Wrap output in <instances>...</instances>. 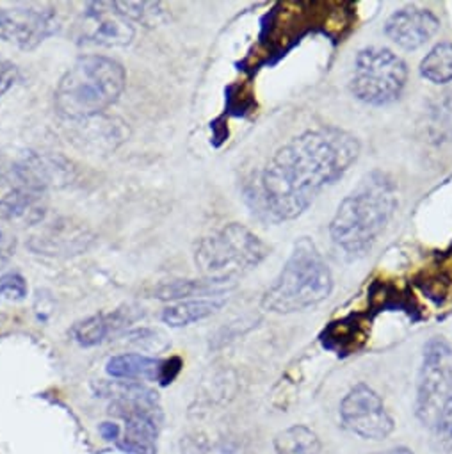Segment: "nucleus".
<instances>
[{
    "instance_id": "412c9836",
    "label": "nucleus",
    "mask_w": 452,
    "mask_h": 454,
    "mask_svg": "<svg viewBox=\"0 0 452 454\" xmlns=\"http://www.w3.org/2000/svg\"><path fill=\"white\" fill-rule=\"evenodd\" d=\"M116 12L129 19L132 24L153 26L162 15L160 3H113Z\"/></svg>"
},
{
    "instance_id": "9d476101",
    "label": "nucleus",
    "mask_w": 452,
    "mask_h": 454,
    "mask_svg": "<svg viewBox=\"0 0 452 454\" xmlns=\"http://www.w3.org/2000/svg\"><path fill=\"white\" fill-rule=\"evenodd\" d=\"M58 27V15L51 6H0V42L22 51H35L56 35Z\"/></svg>"
},
{
    "instance_id": "a878e982",
    "label": "nucleus",
    "mask_w": 452,
    "mask_h": 454,
    "mask_svg": "<svg viewBox=\"0 0 452 454\" xmlns=\"http://www.w3.org/2000/svg\"><path fill=\"white\" fill-rule=\"evenodd\" d=\"M183 364H182V358L180 356H171V358H166L160 362V372H159V385L162 387H168L171 385L176 376L180 374Z\"/></svg>"
},
{
    "instance_id": "6e6552de",
    "label": "nucleus",
    "mask_w": 452,
    "mask_h": 454,
    "mask_svg": "<svg viewBox=\"0 0 452 454\" xmlns=\"http://www.w3.org/2000/svg\"><path fill=\"white\" fill-rule=\"evenodd\" d=\"M452 390V348L443 337H433L425 342L417 378L415 415L434 429L440 411Z\"/></svg>"
},
{
    "instance_id": "9b49d317",
    "label": "nucleus",
    "mask_w": 452,
    "mask_h": 454,
    "mask_svg": "<svg viewBox=\"0 0 452 454\" xmlns=\"http://www.w3.org/2000/svg\"><path fill=\"white\" fill-rule=\"evenodd\" d=\"M109 413L125 420L118 445L130 454H157V438L162 422L159 403L113 401Z\"/></svg>"
},
{
    "instance_id": "ddd939ff",
    "label": "nucleus",
    "mask_w": 452,
    "mask_h": 454,
    "mask_svg": "<svg viewBox=\"0 0 452 454\" xmlns=\"http://www.w3.org/2000/svg\"><path fill=\"white\" fill-rule=\"evenodd\" d=\"M440 29V19L424 8L408 6L394 12L385 22L386 38L402 51L424 47Z\"/></svg>"
},
{
    "instance_id": "f8f14e48",
    "label": "nucleus",
    "mask_w": 452,
    "mask_h": 454,
    "mask_svg": "<svg viewBox=\"0 0 452 454\" xmlns=\"http://www.w3.org/2000/svg\"><path fill=\"white\" fill-rule=\"evenodd\" d=\"M81 42L100 47H125L132 42L134 24L116 12L113 3H91L84 12Z\"/></svg>"
},
{
    "instance_id": "2eb2a0df",
    "label": "nucleus",
    "mask_w": 452,
    "mask_h": 454,
    "mask_svg": "<svg viewBox=\"0 0 452 454\" xmlns=\"http://www.w3.org/2000/svg\"><path fill=\"white\" fill-rule=\"evenodd\" d=\"M236 287L232 280H215V278H203V280H175L168 284H160L153 289V298L164 301H187L189 298H222Z\"/></svg>"
},
{
    "instance_id": "f03ea898",
    "label": "nucleus",
    "mask_w": 452,
    "mask_h": 454,
    "mask_svg": "<svg viewBox=\"0 0 452 454\" xmlns=\"http://www.w3.org/2000/svg\"><path fill=\"white\" fill-rule=\"evenodd\" d=\"M397 208V184L385 171L365 175L340 201L330 223L333 245L347 257H363L378 243Z\"/></svg>"
},
{
    "instance_id": "cd10ccee",
    "label": "nucleus",
    "mask_w": 452,
    "mask_h": 454,
    "mask_svg": "<svg viewBox=\"0 0 452 454\" xmlns=\"http://www.w3.org/2000/svg\"><path fill=\"white\" fill-rule=\"evenodd\" d=\"M100 434L104 440L107 442H116L121 438V427L116 424V422H102L100 424Z\"/></svg>"
},
{
    "instance_id": "1a4fd4ad",
    "label": "nucleus",
    "mask_w": 452,
    "mask_h": 454,
    "mask_svg": "<svg viewBox=\"0 0 452 454\" xmlns=\"http://www.w3.org/2000/svg\"><path fill=\"white\" fill-rule=\"evenodd\" d=\"M339 415L344 427L362 440L381 442L395 427L381 395L367 383H356L349 388L340 401Z\"/></svg>"
},
{
    "instance_id": "a211bd4d",
    "label": "nucleus",
    "mask_w": 452,
    "mask_h": 454,
    "mask_svg": "<svg viewBox=\"0 0 452 454\" xmlns=\"http://www.w3.org/2000/svg\"><path fill=\"white\" fill-rule=\"evenodd\" d=\"M321 449L323 443L317 433L303 424H294L275 438L277 454H319Z\"/></svg>"
},
{
    "instance_id": "0eeeda50",
    "label": "nucleus",
    "mask_w": 452,
    "mask_h": 454,
    "mask_svg": "<svg viewBox=\"0 0 452 454\" xmlns=\"http://www.w3.org/2000/svg\"><path fill=\"white\" fill-rule=\"evenodd\" d=\"M408 82V67L385 47L362 49L355 59L349 90L356 100L372 107L394 104Z\"/></svg>"
},
{
    "instance_id": "dca6fc26",
    "label": "nucleus",
    "mask_w": 452,
    "mask_h": 454,
    "mask_svg": "<svg viewBox=\"0 0 452 454\" xmlns=\"http://www.w3.org/2000/svg\"><path fill=\"white\" fill-rule=\"evenodd\" d=\"M159 358H152L141 353H125L109 358L105 371L111 378L116 380H148L159 381L160 372Z\"/></svg>"
},
{
    "instance_id": "b1692460",
    "label": "nucleus",
    "mask_w": 452,
    "mask_h": 454,
    "mask_svg": "<svg viewBox=\"0 0 452 454\" xmlns=\"http://www.w3.org/2000/svg\"><path fill=\"white\" fill-rule=\"evenodd\" d=\"M127 339H129L130 344H134L137 348H143V349H155V351H159V349L164 348V344H162L164 337L159 332L148 330V328L134 330V332L127 333Z\"/></svg>"
},
{
    "instance_id": "4468645a",
    "label": "nucleus",
    "mask_w": 452,
    "mask_h": 454,
    "mask_svg": "<svg viewBox=\"0 0 452 454\" xmlns=\"http://www.w3.org/2000/svg\"><path fill=\"white\" fill-rule=\"evenodd\" d=\"M141 316L143 314L139 312V309L125 305L113 312L95 314L75 323L70 330V335L79 346L93 348L109 340L111 337L120 335L130 325H134Z\"/></svg>"
},
{
    "instance_id": "423d86ee",
    "label": "nucleus",
    "mask_w": 452,
    "mask_h": 454,
    "mask_svg": "<svg viewBox=\"0 0 452 454\" xmlns=\"http://www.w3.org/2000/svg\"><path fill=\"white\" fill-rule=\"evenodd\" d=\"M74 178V168L61 155L31 148L0 150V191L43 198L49 189L63 187Z\"/></svg>"
},
{
    "instance_id": "c85d7f7f",
    "label": "nucleus",
    "mask_w": 452,
    "mask_h": 454,
    "mask_svg": "<svg viewBox=\"0 0 452 454\" xmlns=\"http://www.w3.org/2000/svg\"><path fill=\"white\" fill-rule=\"evenodd\" d=\"M376 454H415L411 449L404 447V445H397V447H392V449H386V450H381V452H376Z\"/></svg>"
},
{
    "instance_id": "39448f33",
    "label": "nucleus",
    "mask_w": 452,
    "mask_h": 454,
    "mask_svg": "<svg viewBox=\"0 0 452 454\" xmlns=\"http://www.w3.org/2000/svg\"><path fill=\"white\" fill-rule=\"evenodd\" d=\"M192 255L205 278L236 282L238 277L262 264L269 255V248L248 226L229 223L201 238Z\"/></svg>"
},
{
    "instance_id": "6ab92c4d",
    "label": "nucleus",
    "mask_w": 452,
    "mask_h": 454,
    "mask_svg": "<svg viewBox=\"0 0 452 454\" xmlns=\"http://www.w3.org/2000/svg\"><path fill=\"white\" fill-rule=\"evenodd\" d=\"M418 72L433 84L452 82V42L436 43L420 61Z\"/></svg>"
},
{
    "instance_id": "393cba45",
    "label": "nucleus",
    "mask_w": 452,
    "mask_h": 454,
    "mask_svg": "<svg viewBox=\"0 0 452 454\" xmlns=\"http://www.w3.org/2000/svg\"><path fill=\"white\" fill-rule=\"evenodd\" d=\"M19 81V68L15 63L0 58V98H3Z\"/></svg>"
},
{
    "instance_id": "7ed1b4c3",
    "label": "nucleus",
    "mask_w": 452,
    "mask_h": 454,
    "mask_svg": "<svg viewBox=\"0 0 452 454\" xmlns=\"http://www.w3.org/2000/svg\"><path fill=\"white\" fill-rule=\"evenodd\" d=\"M125 86L121 63L105 56H82L59 79L54 107L65 120H90L114 106Z\"/></svg>"
},
{
    "instance_id": "aec40b11",
    "label": "nucleus",
    "mask_w": 452,
    "mask_h": 454,
    "mask_svg": "<svg viewBox=\"0 0 452 454\" xmlns=\"http://www.w3.org/2000/svg\"><path fill=\"white\" fill-rule=\"evenodd\" d=\"M43 214L42 198L27 196V194H13V192H0V219L15 221L27 219L35 223Z\"/></svg>"
},
{
    "instance_id": "5701e85b",
    "label": "nucleus",
    "mask_w": 452,
    "mask_h": 454,
    "mask_svg": "<svg viewBox=\"0 0 452 454\" xmlns=\"http://www.w3.org/2000/svg\"><path fill=\"white\" fill-rule=\"evenodd\" d=\"M0 296L10 300H24L27 296V284L19 273H8L0 278Z\"/></svg>"
},
{
    "instance_id": "20e7f679",
    "label": "nucleus",
    "mask_w": 452,
    "mask_h": 454,
    "mask_svg": "<svg viewBox=\"0 0 452 454\" xmlns=\"http://www.w3.org/2000/svg\"><path fill=\"white\" fill-rule=\"evenodd\" d=\"M333 275L310 238L296 241L287 262L262 296V309L273 314H296L330 298Z\"/></svg>"
},
{
    "instance_id": "f3484780",
    "label": "nucleus",
    "mask_w": 452,
    "mask_h": 454,
    "mask_svg": "<svg viewBox=\"0 0 452 454\" xmlns=\"http://www.w3.org/2000/svg\"><path fill=\"white\" fill-rule=\"evenodd\" d=\"M222 305H224V298H199V300L178 301V303L164 309L162 321L171 328L189 326L192 323L210 317Z\"/></svg>"
},
{
    "instance_id": "f257e3e1",
    "label": "nucleus",
    "mask_w": 452,
    "mask_h": 454,
    "mask_svg": "<svg viewBox=\"0 0 452 454\" xmlns=\"http://www.w3.org/2000/svg\"><path fill=\"white\" fill-rule=\"evenodd\" d=\"M360 155V141L339 127H321L292 137L262 169L257 200L275 223L300 217L316 198L339 182Z\"/></svg>"
},
{
    "instance_id": "bb28decb",
    "label": "nucleus",
    "mask_w": 452,
    "mask_h": 454,
    "mask_svg": "<svg viewBox=\"0 0 452 454\" xmlns=\"http://www.w3.org/2000/svg\"><path fill=\"white\" fill-rule=\"evenodd\" d=\"M17 241L4 229H0V261H6L15 255Z\"/></svg>"
},
{
    "instance_id": "4be33fe9",
    "label": "nucleus",
    "mask_w": 452,
    "mask_h": 454,
    "mask_svg": "<svg viewBox=\"0 0 452 454\" xmlns=\"http://www.w3.org/2000/svg\"><path fill=\"white\" fill-rule=\"evenodd\" d=\"M434 433H436V438L440 442V445L452 452V390L440 411V417L434 424Z\"/></svg>"
}]
</instances>
